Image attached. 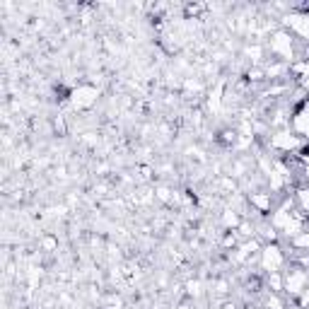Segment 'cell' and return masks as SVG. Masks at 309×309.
<instances>
[{
  "mask_svg": "<svg viewBox=\"0 0 309 309\" xmlns=\"http://www.w3.org/2000/svg\"><path fill=\"white\" fill-rule=\"evenodd\" d=\"M263 263H266V268H270V273L278 270V266L282 263V256L278 254V246H268V249H263Z\"/></svg>",
  "mask_w": 309,
  "mask_h": 309,
  "instance_id": "1",
  "label": "cell"
},
{
  "mask_svg": "<svg viewBox=\"0 0 309 309\" xmlns=\"http://www.w3.org/2000/svg\"><path fill=\"white\" fill-rule=\"evenodd\" d=\"M299 201H302V205L309 210V191H299Z\"/></svg>",
  "mask_w": 309,
  "mask_h": 309,
  "instance_id": "2",
  "label": "cell"
},
{
  "mask_svg": "<svg viewBox=\"0 0 309 309\" xmlns=\"http://www.w3.org/2000/svg\"><path fill=\"white\" fill-rule=\"evenodd\" d=\"M225 222H227V225H237V215H234V213H232V215H225Z\"/></svg>",
  "mask_w": 309,
  "mask_h": 309,
  "instance_id": "3",
  "label": "cell"
}]
</instances>
